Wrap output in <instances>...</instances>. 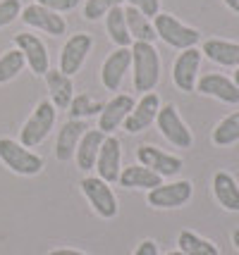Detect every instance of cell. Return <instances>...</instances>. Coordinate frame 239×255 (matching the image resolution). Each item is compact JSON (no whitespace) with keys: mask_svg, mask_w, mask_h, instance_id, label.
Segmentation results:
<instances>
[{"mask_svg":"<svg viewBox=\"0 0 239 255\" xmlns=\"http://www.w3.org/2000/svg\"><path fill=\"white\" fill-rule=\"evenodd\" d=\"M132 50V74H134V89L139 93H148L158 86L160 81V55L153 43L134 41L129 45Z\"/></svg>","mask_w":239,"mask_h":255,"instance_id":"obj_1","label":"cell"},{"mask_svg":"<svg viewBox=\"0 0 239 255\" xmlns=\"http://www.w3.org/2000/svg\"><path fill=\"white\" fill-rule=\"evenodd\" d=\"M0 162L22 177H36L43 169V157L14 138H0Z\"/></svg>","mask_w":239,"mask_h":255,"instance_id":"obj_2","label":"cell"},{"mask_svg":"<svg viewBox=\"0 0 239 255\" xmlns=\"http://www.w3.org/2000/svg\"><path fill=\"white\" fill-rule=\"evenodd\" d=\"M153 29H156V36L163 43H168L170 48H177V50L196 48V43L201 41V33L194 26H187L175 14H165V12H158L153 17Z\"/></svg>","mask_w":239,"mask_h":255,"instance_id":"obj_3","label":"cell"},{"mask_svg":"<svg viewBox=\"0 0 239 255\" xmlns=\"http://www.w3.org/2000/svg\"><path fill=\"white\" fill-rule=\"evenodd\" d=\"M55 115L57 108L50 103V100H41L36 105V110L31 112V117L26 120V124L22 127V133H19V143L26 145V148H36L41 145L48 138V133L55 124Z\"/></svg>","mask_w":239,"mask_h":255,"instance_id":"obj_4","label":"cell"},{"mask_svg":"<svg viewBox=\"0 0 239 255\" xmlns=\"http://www.w3.org/2000/svg\"><path fill=\"white\" fill-rule=\"evenodd\" d=\"M156 124H158V131L165 136L168 143H172L175 148H192L194 133L184 124V120L180 117V112H177L175 105H160Z\"/></svg>","mask_w":239,"mask_h":255,"instance_id":"obj_5","label":"cell"},{"mask_svg":"<svg viewBox=\"0 0 239 255\" xmlns=\"http://www.w3.org/2000/svg\"><path fill=\"white\" fill-rule=\"evenodd\" d=\"M194 196V186L192 181H170V184H160L156 189L148 191V205L151 208H158V210H172V208H182L187 205Z\"/></svg>","mask_w":239,"mask_h":255,"instance_id":"obj_6","label":"cell"},{"mask_svg":"<svg viewBox=\"0 0 239 255\" xmlns=\"http://www.w3.org/2000/svg\"><path fill=\"white\" fill-rule=\"evenodd\" d=\"M79 186L84 191V196L89 198L91 208L98 212V217L113 220L115 215H117V198H115V193L108 181H103L101 177H86V179H81Z\"/></svg>","mask_w":239,"mask_h":255,"instance_id":"obj_7","label":"cell"},{"mask_svg":"<svg viewBox=\"0 0 239 255\" xmlns=\"http://www.w3.org/2000/svg\"><path fill=\"white\" fill-rule=\"evenodd\" d=\"M91 48H93V38L89 33H84V31L72 33L67 41H65L62 50H60V67L57 69L62 74H67V77L77 74L81 67H84V62H86Z\"/></svg>","mask_w":239,"mask_h":255,"instance_id":"obj_8","label":"cell"},{"mask_svg":"<svg viewBox=\"0 0 239 255\" xmlns=\"http://www.w3.org/2000/svg\"><path fill=\"white\" fill-rule=\"evenodd\" d=\"M22 22L26 26H31L36 31H43L48 36H62V33L67 31V22H65V17L60 14V12H53L43 7V5H38V2H31V5H26L22 7Z\"/></svg>","mask_w":239,"mask_h":255,"instance_id":"obj_9","label":"cell"},{"mask_svg":"<svg viewBox=\"0 0 239 255\" xmlns=\"http://www.w3.org/2000/svg\"><path fill=\"white\" fill-rule=\"evenodd\" d=\"M201 50L199 48H187L182 50L175 65H172V81L175 86L184 93H192L196 89V81H199V67H201Z\"/></svg>","mask_w":239,"mask_h":255,"instance_id":"obj_10","label":"cell"},{"mask_svg":"<svg viewBox=\"0 0 239 255\" xmlns=\"http://www.w3.org/2000/svg\"><path fill=\"white\" fill-rule=\"evenodd\" d=\"M14 45L22 50L24 62L29 65V69L34 72L36 77H43L48 69H50L48 48L36 33H17V36H14Z\"/></svg>","mask_w":239,"mask_h":255,"instance_id":"obj_11","label":"cell"},{"mask_svg":"<svg viewBox=\"0 0 239 255\" xmlns=\"http://www.w3.org/2000/svg\"><path fill=\"white\" fill-rule=\"evenodd\" d=\"M158 110H160V96L158 93H153V91H148L141 96L139 103H134V108L132 112L127 115L125 120V131L129 133H141L144 129H148L151 124L156 122V117H158Z\"/></svg>","mask_w":239,"mask_h":255,"instance_id":"obj_12","label":"cell"},{"mask_svg":"<svg viewBox=\"0 0 239 255\" xmlns=\"http://www.w3.org/2000/svg\"><path fill=\"white\" fill-rule=\"evenodd\" d=\"M98 169V177L108 184H115L120 172H122V145L117 141V136H105L101 150H98V157H96V167Z\"/></svg>","mask_w":239,"mask_h":255,"instance_id":"obj_13","label":"cell"},{"mask_svg":"<svg viewBox=\"0 0 239 255\" xmlns=\"http://www.w3.org/2000/svg\"><path fill=\"white\" fill-rule=\"evenodd\" d=\"M129 67H132V50L129 48H115L101 67V84L105 86V91H120Z\"/></svg>","mask_w":239,"mask_h":255,"instance_id":"obj_14","label":"cell"},{"mask_svg":"<svg viewBox=\"0 0 239 255\" xmlns=\"http://www.w3.org/2000/svg\"><path fill=\"white\" fill-rule=\"evenodd\" d=\"M132 108H134V98L129 93H117L115 98H110L103 105L101 115H98V129L103 133H113L115 129H120L125 124Z\"/></svg>","mask_w":239,"mask_h":255,"instance_id":"obj_15","label":"cell"},{"mask_svg":"<svg viewBox=\"0 0 239 255\" xmlns=\"http://www.w3.org/2000/svg\"><path fill=\"white\" fill-rule=\"evenodd\" d=\"M137 160H139V165L153 169L160 177H175L182 169V160L180 157L170 155V153H163L160 148L148 145V143L137 148Z\"/></svg>","mask_w":239,"mask_h":255,"instance_id":"obj_16","label":"cell"},{"mask_svg":"<svg viewBox=\"0 0 239 255\" xmlns=\"http://www.w3.org/2000/svg\"><path fill=\"white\" fill-rule=\"evenodd\" d=\"M196 91L204 93V96H211V98H218L228 105H237L239 103V89L232 79L223 77V74H204V77L196 81Z\"/></svg>","mask_w":239,"mask_h":255,"instance_id":"obj_17","label":"cell"},{"mask_svg":"<svg viewBox=\"0 0 239 255\" xmlns=\"http://www.w3.org/2000/svg\"><path fill=\"white\" fill-rule=\"evenodd\" d=\"M86 122L84 120H69L60 127V133H57L55 141V157L60 162H69L74 160V153H77V145H79L81 136L86 133Z\"/></svg>","mask_w":239,"mask_h":255,"instance_id":"obj_18","label":"cell"},{"mask_svg":"<svg viewBox=\"0 0 239 255\" xmlns=\"http://www.w3.org/2000/svg\"><path fill=\"white\" fill-rule=\"evenodd\" d=\"M204 53L211 62L220 67H239V43L225 41V38H208L201 45Z\"/></svg>","mask_w":239,"mask_h":255,"instance_id":"obj_19","label":"cell"},{"mask_svg":"<svg viewBox=\"0 0 239 255\" xmlns=\"http://www.w3.org/2000/svg\"><path fill=\"white\" fill-rule=\"evenodd\" d=\"M46 86L50 93V103L60 108V110H67L72 98H74V86H72V77L62 74L60 69H48L46 74Z\"/></svg>","mask_w":239,"mask_h":255,"instance_id":"obj_20","label":"cell"},{"mask_svg":"<svg viewBox=\"0 0 239 255\" xmlns=\"http://www.w3.org/2000/svg\"><path fill=\"white\" fill-rule=\"evenodd\" d=\"M108 133H103L101 129H86V133L81 136L79 145H77V153H74V160H77V167L89 172L96 167V157H98V150H101L103 141H105Z\"/></svg>","mask_w":239,"mask_h":255,"instance_id":"obj_21","label":"cell"},{"mask_svg":"<svg viewBox=\"0 0 239 255\" xmlns=\"http://www.w3.org/2000/svg\"><path fill=\"white\" fill-rule=\"evenodd\" d=\"M117 184L125 186V189H144V191H151L163 184V177L156 174L153 169H148L144 165H129L120 172L117 177Z\"/></svg>","mask_w":239,"mask_h":255,"instance_id":"obj_22","label":"cell"},{"mask_svg":"<svg viewBox=\"0 0 239 255\" xmlns=\"http://www.w3.org/2000/svg\"><path fill=\"white\" fill-rule=\"evenodd\" d=\"M213 196L230 212H239V184L230 172H216L213 177Z\"/></svg>","mask_w":239,"mask_h":255,"instance_id":"obj_23","label":"cell"},{"mask_svg":"<svg viewBox=\"0 0 239 255\" xmlns=\"http://www.w3.org/2000/svg\"><path fill=\"white\" fill-rule=\"evenodd\" d=\"M105 31H108V38L113 41L117 48H129L134 43L132 36H129V29H127V19H125V7L117 5L105 14Z\"/></svg>","mask_w":239,"mask_h":255,"instance_id":"obj_24","label":"cell"},{"mask_svg":"<svg viewBox=\"0 0 239 255\" xmlns=\"http://www.w3.org/2000/svg\"><path fill=\"white\" fill-rule=\"evenodd\" d=\"M125 19H127V29H129V36L132 41H144V43H156V29H153V22L148 19L146 14H141L134 7H125Z\"/></svg>","mask_w":239,"mask_h":255,"instance_id":"obj_25","label":"cell"},{"mask_svg":"<svg viewBox=\"0 0 239 255\" xmlns=\"http://www.w3.org/2000/svg\"><path fill=\"white\" fill-rule=\"evenodd\" d=\"M177 244H180V251H182L184 255H220V251H218L216 244H211L208 239L189 232V229L180 232Z\"/></svg>","mask_w":239,"mask_h":255,"instance_id":"obj_26","label":"cell"},{"mask_svg":"<svg viewBox=\"0 0 239 255\" xmlns=\"http://www.w3.org/2000/svg\"><path fill=\"white\" fill-rule=\"evenodd\" d=\"M239 141V112H232L225 120H220L216 129H213V143L225 148Z\"/></svg>","mask_w":239,"mask_h":255,"instance_id":"obj_27","label":"cell"},{"mask_svg":"<svg viewBox=\"0 0 239 255\" xmlns=\"http://www.w3.org/2000/svg\"><path fill=\"white\" fill-rule=\"evenodd\" d=\"M103 105H105V103L91 98L89 93H79V96L72 98L67 112H69L72 120H86V117H93V115H101Z\"/></svg>","mask_w":239,"mask_h":255,"instance_id":"obj_28","label":"cell"},{"mask_svg":"<svg viewBox=\"0 0 239 255\" xmlns=\"http://www.w3.org/2000/svg\"><path fill=\"white\" fill-rule=\"evenodd\" d=\"M24 55L19 48H12V50H5L0 55V84H7L12 79L17 77L19 72L24 69Z\"/></svg>","mask_w":239,"mask_h":255,"instance_id":"obj_29","label":"cell"},{"mask_svg":"<svg viewBox=\"0 0 239 255\" xmlns=\"http://www.w3.org/2000/svg\"><path fill=\"white\" fill-rule=\"evenodd\" d=\"M122 2H125V0H86V2H84V19L98 22V19H103L113 7L122 5Z\"/></svg>","mask_w":239,"mask_h":255,"instance_id":"obj_30","label":"cell"},{"mask_svg":"<svg viewBox=\"0 0 239 255\" xmlns=\"http://www.w3.org/2000/svg\"><path fill=\"white\" fill-rule=\"evenodd\" d=\"M22 14V0H0V29L10 26Z\"/></svg>","mask_w":239,"mask_h":255,"instance_id":"obj_31","label":"cell"},{"mask_svg":"<svg viewBox=\"0 0 239 255\" xmlns=\"http://www.w3.org/2000/svg\"><path fill=\"white\" fill-rule=\"evenodd\" d=\"M129 7L139 10L141 14H146L148 19H153L156 14L160 12V0H125Z\"/></svg>","mask_w":239,"mask_h":255,"instance_id":"obj_32","label":"cell"},{"mask_svg":"<svg viewBox=\"0 0 239 255\" xmlns=\"http://www.w3.org/2000/svg\"><path fill=\"white\" fill-rule=\"evenodd\" d=\"M34 2H38V5H43V7H48L53 12H60V14L79 7V0H34Z\"/></svg>","mask_w":239,"mask_h":255,"instance_id":"obj_33","label":"cell"},{"mask_svg":"<svg viewBox=\"0 0 239 255\" xmlns=\"http://www.w3.org/2000/svg\"><path fill=\"white\" fill-rule=\"evenodd\" d=\"M134 255H158V244L151 241V239H146V241H141V244L137 246Z\"/></svg>","mask_w":239,"mask_h":255,"instance_id":"obj_34","label":"cell"},{"mask_svg":"<svg viewBox=\"0 0 239 255\" xmlns=\"http://www.w3.org/2000/svg\"><path fill=\"white\" fill-rule=\"evenodd\" d=\"M48 255H86V253H81V251H74V248H55V251H50Z\"/></svg>","mask_w":239,"mask_h":255,"instance_id":"obj_35","label":"cell"},{"mask_svg":"<svg viewBox=\"0 0 239 255\" xmlns=\"http://www.w3.org/2000/svg\"><path fill=\"white\" fill-rule=\"evenodd\" d=\"M223 2H225L230 10L235 12V14H239V0H223Z\"/></svg>","mask_w":239,"mask_h":255,"instance_id":"obj_36","label":"cell"},{"mask_svg":"<svg viewBox=\"0 0 239 255\" xmlns=\"http://www.w3.org/2000/svg\"><path fill=\"white\" fill-rule=\"evenodd\" d=\"M232 244H235V248L239 251V229L237 232H232Z\"/></svg>","mask_w":239,"mask_h":255,"instance_id":"obj_37","label":"cell"},{"mask_svg":"<svg viewBox=\"0 0 239 255\" xmlns=\"http://www.w3.org/2000/svg\"><path fill=\"white\" fill-rule=\"evenodd\" d=\"M235 84H237V89H239V67H237V72H235V79H232Z\"/></svg>","mask_w":239,"mask_h":255,"instance_id":"obj_38","label":"cell"},{"mask_svg":"<svg viewBox=\"0 0 239 255\" xmlns=\"http://www.w3.org/2000/svg\"><path fill=\"white\" fill-rule=\"evenodd\" d=\"M165 255H184L182 251H170V253H165Z\"/></svg>","mask_w":239,"mask_h":255,"instance_id":"obj_39","label":"cell"}]
</instances>
